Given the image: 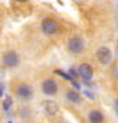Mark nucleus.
<instances>
[{
	"instance_id": "obj_7",
	"label": "nucleus",
	"mask_w": 118,
	"mask_h": 123,
	"mask_svg": "<svg viewBox=\"0 0 118 123\" xmlns=\"http://www.w3.org/2000/svg\"><path fill=\"white\" fill-rule=\"evenodd\" d=\"M78 74L84 78V81H91L94 77V70L89 64H81L78 68Z\"/></svg>"
},
{
	"instance_id": "obj_3",
	"label": "nucleus",
	"mask_w": 118,
	"mask_h": 123,
	"mask_svg": "<svg viewBox=\"0 0 118 123\" xmlns=\"http://www.w3.org/2000/svg\"><path fill=\"white\" fill-rule=\"evenodd\" d=\"M97 58H98V61H99L101 64L108 65L111 61H112V54H111V51H109L107 46H101V48L97 51Z\"/></svg>"
},
{
	"instance_id": "obj_14",
	"label": "nucleus",
	"mask_w": 118,
	"mask_h": 123,
	"mask_svg": "<svg viewBox=\"0 0 118 123\" xmlns=\"http://www.w3.org/2000/svg\"><path fill=\"white\" fill-rule=\"evenodd\" d=\"M3 93H5V84L0 83V97H3Z\"/></svg>"
},
{
	"instance_id": "obj_11",
	"label": "nucleus",
	"mask_w": 118,
	"mask_h": 123,
	"mask_svg": "<svg viewBox=\"0 0 118 123\" xmlns=\"http://www.w3.org/2000/svg\"><path fill=\"white\" fill-rule=\"evenodd\" d=\"M55 73H56V74H59V75H62V77H64L65 80H68V81H74V80L71 78V75H69V74H66V73H64L62 70H56Z\"/></svg>"
},
{
	"instance_id": "obj_5",
	"label": "nucleus",
	"mask_w": 118,
	"mask_h": 123,
	"mask_svg": "<svg viewBox=\"0 0 118 123\" xmlns=\"http://www.w3.org/2000/svg\"><path fill=\"white\" fill-rule=\"evenodd\" d=\"M42 91L46 94V96H53L58 93V84L53 78H48L42 83Z\"/></svg>"
},
{
	"instance_id": "obj_9",
	"label": "nucleus",
	"mask_w": 118,
	"mask_h": 123,
	"mask_svg": "<svg viewBox=\"0 0 118 123\" xmlns=\"http://www.w3.org/2000/svg\"><path fill=\"white\" fill-rule=\"evenodd\" d=\"M43 109H45V111L48 113V114H56L58 113V104L55 103V101H52V100H46L45 103H43Z\"/></svg>"
},
{
	"instance_id": "obj_16",
	"label": "nucleus",
	"mask_w": 118,
	"mask_h": 123,
	"mask_svg": "<svg viewBox=\"0 0 118 123\" xmlns=\"http://www.w3.org/2000/svg\"><path fill=\"white\" fill-rule=\"evenodd\" d=\"M117 107H118V100H117Z\"/></svg>"
},
{
	"instance_id": "obj_17",
	"label": "nucleus",
	"mask_w": 118,
	"mask_h": 123,
	"mask_svg": "<svg viewBox=\"0 0 118 123\" xmlns=\"http://www.w3.org/2000/svg\"><path fill=\"white\" fill-rule=\"evenodd\" d=\"M9 123H12V122H9Z\"/></svg>"
},
{
	"instance_id": "obj_12",
	"label": "nucleus",
	"mask_w": 118,
	"mask_h": 123,
	"mask_svg": "<svg viewBox=\"0 0 118 123\" xmlns=\"http://www.w3.org/2000/svg\"><path fill=\"white\" fill-rule=\"evenodd\" d=\"M10 106H12V98L7 96V97H6V100L3 101V109H5V110H9V107H10Z\"/></svg>"
},
{
	"instance_id": "obj_1",
	"label": "nucleus",
	"mask_w": 118,
	"mask_h": 123,
	"mask_svg": "<svg viewBox=\"0 0 118 123\" xmlns=\"http://www.w3.org/2000/svg\"><path fill=\"white\" fill-rule=\"evenodd\" d=\"M15 91H16V96L22 100H30L32 96H33V90L29 84H25V83H20L15 87Z\"/></svg>"
},
{
	"instance_id": "obj_10",
	"label": "nucleus",
	"mask_w": 118,
	"mask_h": 123,
	"mask_svg": "<svg viewBox=\"0 0 118 123\" xmlns=\"http://www.w3.org/2000/svg\"><path fill=\"white\" fill-rule=\"evenodd\" d=\"M66 98H68V101H71V103H74V104H79L81 100H82L81 96H79V93H78L76 90H68Z\"/></svg>"
},
{
	"instance_id": "obj_15",
	"label": "nucleus",
	"mask_w": 118,
	"mask_h": 123,
	"mask_svg": "<svg viewBox=\"0 0 118 123\" xmlns=\"http://www.w3.org/2000/svg\"><path fill=\"white\" fill-rule=\"evenodd\" d=\"M19 2H26V0H19Z\"/></svg>"
},
{
	"instance_id": "obj_4",
	"label": "nucleus",
	"mask_w": 118,
	"mask_h": 123,
	"mask_svg": "<svg viewBox=\"0 0 118 123\" xmlns=\"http://www.w3.org/2000/svg\"><path fill=\"white\" fill-rule=\"evenodd\" d=\"M68 49L74 54H79L82 49H84V41L82 38L79 36H72L69 41H68Z\"/></svg>"
},
{
	"instance_id": "obj_8",
	"label": "nucleus",
	"mask_w": 118,
	"mask_h": 123,
	"mask_svg": "<svg viewBox=\"0 0 118 123\" xmlns=\"http://www.w3.org/2000/svg\"><path fill=\"white\" fill-rule=\"evenodd\" d=\"M88 120H89V123H102L104 122V114L99 110H92L88 114Z\"/></svg>"
},
{
	"instance_id": "obj_6",
	"label": "nucleus",
	"mask_w": 118,
	"mask_h": 123,
	"mask_svg": "<svg viewBox=\"0 0 118 123\" xmlns=\"http://www.w3.org/2000/svg\"><path fill=\"white\" fill-rule=\"evenodd\" d=\"M3 64L6 67H16L19 64V55L15 51H9L3 55Z\"/></svg>"
},
{
	"instance_id": "obj_2",
	"label": "nucleus",
	"mask_w": 118,
	"mask_h": 123,
	"mask_svg": "<svg viewBox=\"0 0 118 123\" xmlns=\"http://www.w3.org/2000/svg\"><path fill=\"white\" fill-rule=\"evenodd\" d=\"M40 28H42V32H43L45 35H55V33L59 31V25L56 23V20H53V19H50V18L43 19Z\"/></svg>"
},
{
	"instance_id": "obj_13",
	"label": "nucleus",
	"mask_w": 118,
	"mask_h": 123,
	"mask_svg": "<svg viewBox=\"0 0 118 123\" xmlns=\"http://www.w3.org/2000/svg\"><path fill=\"white\" fill-rule=\"evenodd\" d=\"M69 75H71V78L74 80V78H76V75H78V71H75L74 68H71V70H69Z\"/></svg>"
}]
</instances>
